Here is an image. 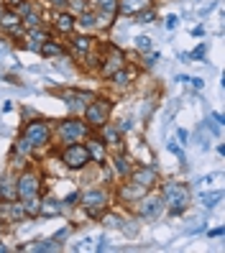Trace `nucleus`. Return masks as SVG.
I'll use <instances>...</instances> for the list:
<instances>
[{"instance_id":"obj_1","label":"nucleus","mask_w":225,"mask_h":253,"mask_svg":"<svg viewBox=\"0 0 225 253\" xmlns=\"http://www.w3.org/2000/svg\"><path fill=\"white\" fill-rule=\"evenodd\" d=\"M156 192L161 195L164 202V212L169 215H184L189 210V202H192V187L187 182H179V179H167V182H159Z\"/></svg>"},{"instance_id":"obj_2","label":"nucleus","mask_w":225,"mask_h":253,"mask_svg":"<svg viewBox=\"0 0 225 253\" xmlns=\"http://www.w3.org/2000/svg\"><path fill=\"white\" fill-rule=\"evenodd\" d=\"M77 207L85 212L87 220L97 222V220L113 207V189H110V187L80 189V202H77Z\"/></svg>"},{"instance_id":"obj_3","label":"nucleus","mask_w":225,"mask_h":253,"mask_svg":"<svg viewBox=\"0 0 225 253\" xmlns=\"http://www.w3.org/2000/svg\"><path fill=\"white\" fill-rule=\"evenodd\" d=\"M21 136L31 143L34 154H41V151H46V148L54 146V123L36 115V118H31V121H26L21 126Z\"/></svg>"},{"instance_id":"obj_4","label":"nucleus","mask_w":225,"mask_h":253,"mask_svg":"<svg viewBox=\"0 0 225 253\" xmlns=\"http://www.w3.org/2000/svg\"><path fill=\"white\" fill-rule=\"evenodd\" d=\"M90 133H92V128L82 121V115H67L54 123V143L56 146L77 143V141H85Z\"/></svg>"},{"instance_id":"obj_5","label":"nucleus","mask_w":225,"mask_h":253,"mask_svg":"<svg viewBox=\"0 0 225 253\" xmlns=\"http://www.w3.org/2000/svg\"><path fill=\"white\" fill-rule=\"evenodd\" d=\"M54 154H56V161L62 164L64 169H69V171H85L90 164H92V159H90V151H87L85 141L56 146V148H54Z\"/></svg>"},{"instance_id":"obj_6","label":"nucleus","mask_w":225,"mask_h":253,"mask_svg":"<svg viewBox=\"0 0 225 253\" xmlns=\"http://www.w3.org/2000/svg\"><path fill=\"white\" fill-rule=\"evenodd\" d=\"M113 105H115V100L108 97V95H95L92 102L82 110V121L92 128V130H100L105 123H110L113 121Z\"/></svg>"},{"instance_id":"obj_7","label":"nucleus","mask_w":225,"mask_h":253,"mask_svg":"<svg viewBox=\"0 0 225 253\" xmlns=\"http://www.w3.org/2000/svg\"><path fill=\"white\" fill-rule=\"evenodd\" d=\"M100 67H97V77L100 80H108L113 72H118L121 67H126L128 64V59H126V49H121V46H115L113 41H105L102 39V43H100Z\"/></svg>"},{"instance_id":"obj_8","label":"nucleus","mask_w":225,"mask_h":253,"mask_svg":"<svg viewBox=\"0 0 225 253\" xmlns=\"http://www.w3.org/2000/svg\"><path fill=\"white\" fill-rule=\"evenodd\" d=\"M41 192H44V174H41V169L28 164L26 169H21L16 174V195H18V200H28V197L41 195Z\"/></svg>"},{"instance_id":"obj_9","label":"nucleus","mask_w":225,"mask_h":253,"mask_svg":"<svg viewBox=\"0 0 225 253\" xmlns=\"http://www.w3.org/2000/svg\"><path fill=\"white\" fill-rule=\"evenodd\" d=\"M131 212L136 215L141 222L146 220V222H151V220H159L161 215H164V202H161V195L156 189H148L146 195L131 207Z\"/></svg>"},{"instance_id":"obj_10","label":"nucleus","mask_w":225,"mask_h":253,"mask_svg":"<svg viewBox=\"0 0 225 253\" xmlns=\"http://www.w3.org/2000/svg\"><path fill=\"white\" fill-rule=\"evenodd\" d=\"M59 95L64 97V105H67V115H82V110L92 102V97L97 92L92 90H59Z\"/></svg>"},{"instance_id":"obj_11","label":"nucleus","mask_w":225,"mask_h":253,"mask_svg":"<svg viewBox=\"0 0 225 253\" xmlns=\"http://www.w3.org/2000/svg\"><path fill=\"white\" fill-rule=\"evenodd\" d=\"M126 179L136 182L143 189H156L159 182H161V176H159L154 164H133V169H131V174L126 176Z\"/></svg>"},{"instance_id":"obj_12","label":"nucleus","mask_w":225,"mask_h":253,"mask_svg":"<svg viewBox=\"0 0 225 253\" xmlns=\"http://www.w3.org/2000/svg\"><path fill=\"white\" fill-rule=\"evenodd\" d=\"M138 74H141V67H136V64H126V67H121L118 72H113L110 77H108V84L113 87V90H118V92H123V90H128V87H133V82L138 80Z\"/></svg>"},{"instance_id":"obj_13","label":"nucleus","mask_w":225,"mask_h":253,"mask_svg":"<svg viewBox=\"0 0 225 253\" xmlns=\"http://www.w3.org/2000/svg\"><path fill=\"white\" fill-rule=\"evenodd\" d=\"M85 146H87L90 159H92V164H95L97 169L108 164V159H110V151H108V146H105V141L100 138V133H97V130H92V133H90V136L85 138Z\"/></svg>"},{"instance_id":"obj_14","label":"nucleus","mask_w":225,"mask_h":253,"mask_svg":"<svg viewBox=\"0 0 225 253\" xmlns=\"http://www.w3.org/2000/svg\"><path fill=\"white\" fill-rule=\"evenodd\" d=\"M0 220H3L8 228H16V225H21V222H26L28 215H26V210H23V202H21V200L0 202Z\"/></svg>"},{"instance_id":"obj_15","label":"nucleus","mask_w":225,"mask_h":253,"mask_svg":"<svg viewBox=\"0 0 225 253\" xmlns=\"http://www.w3.org/2000/svg\"><path fill=\"white\" fill-rule=\"evenodd\" d=\"M49 23H51V34H54L56 39H59V36H69V34H74V13L67 10V8H62V10H51Z\"/></svg>"},{"instance_id":"obj_16","label":"nucleus","mask_w":225,"mask_h":253,"mask_svg":"<svg viewBox=\"0 0 225 253\" xmlns=\"http://www.w3.org/2000/svg\"><path fill=\"white\" fill-rule=\"evenodd\" d=\"M49 39H54V34H51V28H46V26H39V28H26V36H23V49L26 51H36L39 54V49L46 43Z\"/></svg>"},{"instance_id":"obj_17","label":"nucleus","mask_w":225,"mask_h":253,"mask_svg":"<svg viewBox=\"0 0 225 253\" xmlns=\"http://www.w3.org/2000/svg\"><path fill=\"white\" fill-rule=\"evenodd\" d=\"M69 39V51L74 54V56H85L87 51H92L95 46H97V36L95 34H77V31H74V34H69L67 36Z\"/></svg>"},{"instance_id":"obj_18","label":"nucleus","mask_w":225,"mask_h":253,"mask_svg":"<svg viewBox=\"0 0 225 253\" xmlns=\"http://www.w3.org/2000/svg\"><path fill=\"white\" fill-rule=\"evenodd\" d=\"M97 133H100V138L105 141V146H108V151H110V154L123 151V148H126V136L113 126V121H110V123H105Z\"/></svg>"},{"instance_id":"obj_19","label":"nucleus","mask_w":225,"mask_h":253,"mask_svg":"<svg viewBox=\"0 0 225 253\" xmlns=\"http://www.w3.org/2000/svg\"><path fill=\"white\" fill-rule=\"evenodd\" d=\"M108 167H110V171H113L115 179H126V176L131 174V169H133V159H131L126 151H115V154H110V159H108Z\"/></svg>"},{"instance_id":"obj_20","label":"nucleus","mask_w":225,"mask_h":253,"mask_svg":"<svg viewBox=\"0 0 225 253\" xmlns=\"http://www.w3.org/2000/svg\"><path fill=\"white\" fill-rule=\"evenodd\" d=\"M18 251H23V253H54V251H62V243H56L54 238H36L31 243H21Z\"/></svg>"},{"instance_id":"obj_21","label":"nucleus","mask_w":225,"mask_h":253,"mask_svg":"<svg viewBox=\"0 0 225 253\" xmlns=\"http://www.w3.org/2000/svg\"><path fill=\"white\" fill-rule=\"evenodd\" d=\"M59 215H64V205H62V200H56V197L44 195V192H41L39 217H59Z\"/></svg>"},{"instance_id":"obj_22","label":"nucleus","mask_w":225,"mask_h":253,"mask_svg":"<svg viewBox=\"0 0 225 253\" xmlns=\"http://www.w3.org/2000/svg\"><path fill=\"white\" fill-rule=\"evenodd\" d=\"M148 5H156V0H118V16H136L138 10L148 8Z\"/></svg>"},{"instance_id":"obj_23","label":"nucleus","mask_w":225,"mask_h":253,"mask_svg":"<svg viewBox=\"0 0 225 253\" xmlns=\"http://www.w3.org/2000/svg\"><path fill=\"white\" fill-rule=\"evenodd\" d=\"M74 31H82V34H92V31H97L92 8H87V10H82V13H77V16H74Z\"/></svg>"},{"instance_id":"obj_24","label":"nucleus","mask_w":225,"mask_h":253,"mask_svg":"<svg viewBox=\"0 0 225 253\" xmlns=\"http://www.w3.org/2000/svg\"><path fill=\"white\" fill-rule=\"evenodd\" d=\"M67 54V49H64V43H62V39H49L44 46L39 49V56H44V59H62Z\"/></svg>"},{"instance_id":"obj_25","label":"nucleus","mask_w":225,"mask_h":253,"mask_svg":"<svg viewBox=\"0 0 225 253\" xmlns=\"http://www.w3.org/2000/svg\"><path fill=\"white\" fill-rule=\"evenodd\" d=\"M10 200H18L16 195V174L8 171L5 179L0 182V202H10Z\"/></svg>"},{"instance_id":"obj_26","label":"nucleus","mask_w":225,"mask_h":253,"mask_svg":"<svg viewBox=\"0 0 225 253\" xmlns=\"http://www.w3.org/2000/svg\"><path fill=\"white\" fill-rule=\"evenodd\" d=\"M23 21V26L26 28H39V26H46L44 23V10H41V5L36 3V8L31 10V13H26V16L21 18Z\"/></svg>"},{"instance_id":"obj_27","label":"nucleus","mask_w":225,"mask_h":253,"mask_svg":"<svg viewBox=\"0 0 225 253\" xmlns=\"http://www.w3.org/2000/svg\"><path fill=\"white\" fill-rule=\"evenodd\" d=\"M21 23V16H18V13L16 10H13V8H5L3 10V16H0V31H10V28L13 26H18Z\"/></svg>"},{"instance_id":"obj_28","label":"nucleus","mask_w":225,"mask_h":253,"mask_svg":"<svg viewBox=\"0 0 225 253\" xmlns=\"http://www.w3.org/2000/svg\"><path fill=\"white\" fill-rule=\"evenodd\" d=\"M10 154H21V156H28V159H34L36 154H34V148H31V143H28L21 133L16 136V141H13V146H10Z\"/></svg>"},{"instance_id":"obj_29","label":"nucleus","mask_w":225,"mask_h":253,"mask_svg":"<svg viewBox=\"0 0 225 253\" xmlns=\"http://www.w3.org/2000/svg\"><path fill=\"white\" fill-rule=\"evenodd\" d=\"M156 5H148V8H143V10H138L136 16H131V21L133 23H138V26H146V23H154L156 21Z\"/></svg>"},{"instance_id":"obj_30","label":"nucleus","mask_w":225,"mask_h":253,"mask_svg":"<svg viewBox=\"0 0 225 253\" xmlns=\"http://www.w3.org/2000/svg\"><path fill=\"white\" fill-rule=\"evenodd\" d=\"M220 200H223V192L220 189L218 192H210V195H207V192H205V195H200V205L205 207V210H213Z\"/></svg>"},{"instance_id":"obj_31","label":"nucleus","mask_w":225,"mask_h":253,"mask_svg":"<svg viewBox=\"0 0 225 253\" xmlns=\"http://www.w3.org/2000/svg\"><path fill=\"white\" fill-rule=\"evenodd\" d=\"M74 230H77V225H74V222H69V225H64L62 230H56V233H54L51 238H54L56 243H62V246H64V243L69 241V238L74 235Z\"/></svg>"},{"instance_id":"obj_32","label":"nucleus","mask_w":225,"mask_h":253,"mask_svg":"<svg viewBox=\"0 0 225 253\" xmlns=\"http://www.w3.org/2000/svg\"><path fill=\"white\" fill-rule=\"evenodd\" d=\"M133 46H136L138 54H146V51H151V36H136V41H133Z\"/></svg>"},{"instance_id":"obj_33","label":"nucleus","mask_w":225,"mask_h":253,"mask_svg":"<svg viewBox=\"0 0 225 253\" xmlns=\"http://www.w3.org/2000/svg\"><path fill=\"white\" fill-rule=\"evenodd\" d=\"M77 202H80V189H74V192H69L67 197H62L64 210H74V207H77Z\"/></svg>"},{"instance_id":"obj_34","label":"nucleus","mask_w":225,"mask_h":253,"mask_svg":"<svg viewBox=\"0 0 225 253\" xmlns=\"http://www.w3.org/2000/svg\"><path fill=\"white\" fill-rule=\"evenodd\" d=\"M156 59H159L156 51H146V54H143V62H141V69H151V67L156 64Z\"/></svg>"},{"instance_id":"obj_35","label":"nucleus","mask_w":225,"mask_h":253,"mask_svg":"<svg viewBox=\"0 0 225 253\" xmlns=\"http://www.w3.org/2000/svg\"><path fill=\"white\" fill-rule=\"evenodd\" d=\"M205 54H207V46H205V43H200V46L194 49V51H187V56H189V62H194V59H202Z\"/></svg>"},{"instance_id":"obj_36","label":"nucleus","mask_w":225,"mask_h":253,"mask_svg":"<svg viewBox=\"0 0 225 253\" xmlns=\"http://www.w3.org/2000/svg\"><path fill=\"white\" fill-rule=\"evenodd\" d=\"M113 126H115V128H118V130H121V133H123V136H126V133H128V130H131V128H133V123H131V121H128V118H121V121H115V123H113Z\"/></svg>"},{"instance_id":"obj_37","label":"nucleus","mask_w":225,"mask_h":253,"mask_svg":"<svg viewBox=\"0 0 225 253\" xmlns=\"http://www.w3.org/2000/svg\"><path fill=\"white\" fill-rule=\"evenodd\" d=\"M46 5H49L51 10H62V8L69 5V0H46Z\"/></svg>"},{"instance_id":"obj_38","label":"nucleus","mask_w":225,"mask_h":253,"mask_svg":"<svg viewBox=\"0 0 225 253\" xmlns=\"http://www.w3.org/2000/svg\"><path fill=\"white\" fill-rule=\"evenodd\" d=\"M177 138H179V143H182V146H187V143H189V133H187L184 128H179V130H177Z\"/></svg>"},{"instance_id":"obj_39","label":"nucleus","mask_w":225,"mask_h":253,"mask_svg":"<svg viewBox=\"0 0 225 253\" xmlns=\"http://www.w3.org/2000/svg\"><path fill=\"white\" fill-rule=\"evenodd\" d=\"M21 115H23V121H31V118H36L39 113H36V110H31V108H23V110H21Z\"/></svg>"},{"instance_id":"obj_40","label":"nucleus","mask_w":225,"mask_h":253,"mask_svg":"<svg viewBox=\"0 0 225 253\" xmlns=\"http://www.w3.org/2000/svg\"><path fill=\"white\" fill-rule=\"evenodd\" d=\"M177 23H179V18H177V16H169V21L164 23V26H167V31H174V28H177Z\"/></svg>"},{"instance_id":"obj_41","label":"nucleus","mask_w":225,"mask_h":253,"mask_svg":"<svg viewBox=\"0 0 225 253\" xmlns=\"http://www.w3.org/2000/svg\"><path fill=\"white\" fill-rule=\"evenodd\" d=\"M207 235H210V238H220V235H223V225H218V228H213V230H207Z\"/></svg>"},{"instance_id":"obj_42","label":"nucleus","mask_w":225,"mask_h":253,"mask_svg":"<svg viewBox=\"0 0 225 253\" xmlns=\"http://www.w3.org/2000/svg\"><path fill=\"white\" fill-rule=\"evenodd\" d=\"M95 251H110V246H108V241H105V238H100V243L95 246Z\"/></svg>"},{"instance_id":"obj_43","label":"nucleus","mask_w":225,"mask_h":253,"mask_svg":"<svg viewBox=\"0 0 225 253\" xmlns=\"http://www.w3.org/2000/svg\"><path fill=\"white\" fill-rule=\"evenodd\" d=\"M169 151H172V154H177V156H182V148H179L177 143H169Z\"/></svg>"},{"instance_id":"obj_44","label":"nucleus","mask_w":225,"mask_h":253,"mask_svg":"<svg viewBox=\"0 0 225 253\" xmlns=\"http://www.w3.org/2000/svg\"><path fill=\"white\" fill-rule=\"evenodd\" d=\"M18 3H21V0H3V5H5V8H16Z\"/></svg>"},{"instance_id":"obj_45","label":"nucleus","mask_w":225,"mask_h":253,"mask_svg":"<svg viewBox=\"0 0 225 253\" xmlns=\"http://www.w3.org/2000/svg\"><path fill=\"white\" fill-rule=\"evenodd\" d=\"M8 233V225H5V222L3 220H0V241H3V235Z\"/></svg>"},{"instance_id":"obj_46","label":"nucleus","mask_w":225,"mask_h":253,"mask_svg":"<svg viewBox=\"0 0 225 253\" xmlns=\"http://www.w3.org/2000/svg\"><path fill=\"white\" fill-rule=\"evenodd\" d=\"M8 251H10V246H5L3 241H0V253H8Z\"/></svg>"},{"instance_id":"obj_47","label":"nucleus","mask_w":225,"mask_h":253,"mask_svg":"<svg viewBox=\"0 0 225 253\" xmlns=\"http://www.w3.org/2000/svg\"><path fill=\"white\" fill-rule=\"evenodd\" d=\"M3 10H5V5H3V3H0V16H3Z\"/></svg>"},{"instance_id":"obj_48","label":"nucleus","mask_w":225,"mask_h":253,"mask_svg":"<svg viewBox=\"0 0 225 253\" xmlns=\"http://www.w3.org/2000/svg\"><path fill=\"white\" fill-rule=\"evenodd\" d=\"M0 3H3V0H0Z\"/></svg>"},{"instance_id":"obj_49","label":"nucleus","mask_w":225,"mask_h":253,"mask_svg":"<svg viewBox=\"0 0 225 253\" xmlns=\"http://www.w3.org/2000/svg\"><path fill=\"white\" fill-rule=\"evenodd\" d=\"M0 51H3V49H0Z\"/></svg>"}]
</instances>
